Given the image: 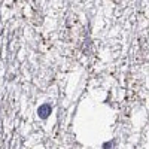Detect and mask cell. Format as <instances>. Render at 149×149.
I'll list each match as a JSON object with an SVG mask.
<instances>
[{
  "mask_svg": "<svg viewBox=\"0 0 149 149\" xmlns=\"http://www.w3.org/2000/svg\"><path fill=\"white\" fill-rule=\"evenodd\" d=\"M51 113H52V106L49 103H43L37 107V116L40 119H48Z\"/></svg>",
  "mask_w": 149,
  "mask_h": 149,
  "instance_id": "1",
  "label": "cell"
},
{
  "mask_svg": "<svg viewBox=\"0 0 149 149\" xmlns=\"http://www.w3.org/2000/svg\"><path fill=\"white\" fill-rule=\"evenodd\" d=\"M115 142L113 140H110V142H104L103 143V149H112V145H113Z\"/></svg>",
  "mask_w": 149,
  "mask_h": 149,
  "instance_id": "2",
  "label": "cell"
}]
</instances>
